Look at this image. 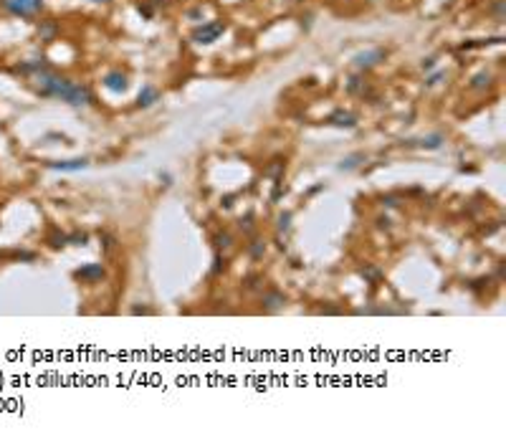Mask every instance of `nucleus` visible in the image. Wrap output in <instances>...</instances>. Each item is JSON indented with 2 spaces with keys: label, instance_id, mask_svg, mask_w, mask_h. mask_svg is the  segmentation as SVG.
Masks as SVG:
<instances>
[{
  "label": "nucleus",
  "instance_id": "nucleus-1",
  "mask_svg": "<svg viewBox=\"0 0 506 443\" xmlns=\"http://www.w3.org/2000/svg\"><path fill=\"white\" fill-rule=\"evenodd\" d=\"M33 81H35V89H38L43 96H56V99L71 104V107H86V104L94 101V94H91L89 86L71 84L68 79H63V76H58V74H53V71H48V69L35 71Z\"/></svg>",
  "mask_w": 506,
  "mask_h": 443
},
{
  "label": "nucleus",
  "instance_id": "nucleus-2",
  "mask_svg": "<svg viewBox=\"0 0 506 443\" xmlns=\"http://www.w3.org/2000/svg\"><path fill=\"white\" fill-rule=\"evenodd\" d=\"M3 8L18 18H30L43 8V0H0Z\"/></svg>",
  "mask_w": 506,
  "mask_h": 443
},
{
  "label": "nucleus",
  "instance_id": "nucleus-3",
  "mask_svg": "<svg viewBox=\"0 0 506 443\" xmlns=\"http://www.w3.org/2000/svg\"><path fill=\"white\" fill-rule=\"evenodd\" d=\"M226 30V23H221V20H213V23H205V25H200L195 33H193V41L195 43H213V41H218L221 38V33Z\"/></svg>",
  "mask_w": 506,
  "mask_h": 443
},
{
  "label": "nucleus",
  "instance_id": "nucleus-4",
  "mask_svg": "<svg viewBox=\"0 0 506 443\" xmlns=\"http://www.w3.org/2000/svg\"><path fill=\"white\" fill-rule=\"evenodd\" d=\"M382 58H385V51H382V48H372V51L357 53V56H354V66H357V69H372V66H377Z\"/></svg>",
  "mask_w": 506,
  "mask_h": 443
},
{
  "label": "nucleus",
  "instance_id": "nucleus-5",
  "mask_svg": "<svg viewBox=\"0 0 506 443\" xmlns=\"http://www.w3.org/2000/svg\"><path fill=\"white\" fill-rule=\"evenodd\" d=\"M89 165L86 157H74V160H61V162H51V170H63V173H74V170H84Z\"/></svg>",
  "mask_w": 506,
  "mask_h": 443
},
{
  "label": "nucleus",
  "instance_id": "nucleus-6",
  "mask_svg": "<svg viewBox=\"0 0 506 443\" xmlns=\"http://www.w3.org/2000/svg\"><path fill=\"white\" fill-rule=\"evenodd\" d=\"M104 86H106V89H112V91H124L129 84H127V76H124V74H119V71H112V74H106V76H104Z\"/></svg>",
  "mask_w": 506,
  "mask_h": 443
},
{
  "label": "nucleus",
  "instance_id": "nucleus-7",
  "mask_svg": "<svg viewBox=\"0 0 506 443\" xmlns=\"http://www.w3.org/2000/svg\"><path fill=\"white\" fill-rule=\"evenodd\" d=\"M101 276H104L101 263H89V266H84V268L76 271V279H81V281H96V279H101Z\"/></svg>",
  "mask_w": 506,
  "mask_h": 443
},
{
  "label": "nucleus",
  "instance_id": "nucleus-8",
  "mask_svg": "<svg viewBox=\"0 0 506 443\" xmlns=\"http://www.w3.org/2000/svg\"><path fill=\"white\" fill-rule=\"evenodd\" d=\"M155 101H160V91L155 89V86H142V91H139V99H137V104L139 107H152Z\"/></svg>",
  "mask_w": 506,
  "mask_h": 443
},
{
  "label": "nucleus",
  "instance_id": "nucleus-9",
  "mask_svg": "<svg viewBox=\"0 0 506 443\" xmlns=\"http://www.w3.org/2000/svg\"><path fill=\"white\" fill-rule=\"evenodd\" d=\"M329 122H332L334 127H354V124H357V117L349 114V112H334V114L329 117Z\"/></svg>",
  "mask_w": 506,
  "mask_h": 443
},
{
  "label": "nucleus",
  "instance_id": "nucleus-10",
  "mask_svg": "<svg viewBox=\"0 0 506 443\" xmlns=\"http://www.w3.org/2000/svg\"><path fill=\"white\" fill-rule=\"evenodd\" d=\"M441 145H443V134H428L420 140V147H425V150H438Z\"/></svg>",
  "mask_w": 506,
  "mask_h": 443
},
{
  "label": "nucleus",
  "instance_id": "nucleus-11",
  "mask_svg": "<svg viewBox=\"0 0 506 443\" xmlns=\"http://www.w3.org/2000/svg\"><path fill=\"white\" fill-rule=\"evenodd\" d=\"M362 160H365L362 155H352V157H347V160L339 162V170H354V167H359Z\"/></svg>",
  "mask_w": 506,
  "mask_h": 443
},
{
  "label": "nucleus",
  "instance_id": "nucleus-12",
  "mask_svg": "<svg viewBox=\"0 0 506 443\" xmlns=\"http://www.w3.org/2000/svg\"><path fill=\"white\" fill-rule=\"evenodd\" d=\"M278 304H283V296H281V294H271V296H266V306H278Z\"/></svg>",
  "mask_w": 506,
  "mask_h": 443
},
{
  "label": "nucleus",
  "instance_id": "nucleus-13",
  "mask_svg": "<svg viewBox=\"0 0 506 443\" xmlns=\"http://www.w3.org/2000/svg\"><path fill=\"white\" fill-rule=\"evenodd\" d=\"M484 84H489V74H479V76L474 79V86H476V89L484 86Z\"/></svg>",
  "mask_w": 506,
  "mask_h": 443
},
{
  "label": "nucleus",
  "instance_id": "nucleus-14",
  "mask_svg": "<svg viewBox=\"0 0 506 443\" xmlns=\"http://www.w3.org/2000/svg\"><path fill=\"white\" fill-rule=\"evenodd\" d=\"M231 243V235H218V246H228Z\"/></svg>",
  "mask_w": 506,
  "mask_h": 443
},
{
  "label": "nucleus",
  "instance_id": "nucleus-15",
  "mask_svg": "<svg viewBox=\"0 0 506 443\" xmlns=\"http://www.w3.org/2000/svg\"><path fill=\"white\" fill-rule=\"evenodd\" d=\"M433 66H436L433 58H425V61H423V69H433Z\"/></svg>",
  "mask_w": 506,
  "mask_h": 443
},
{
  "label": "nucleus",
  "instance_id": "nucleus-16",
  "mask_svg": "<svg viewBox=\"0 0 506 443\" xmlns=\"http://www.w3.org/2000/svg\"><path fill=\"white\" fill-rule=\"evenodd\" d=\"M441 79H443V74H436V76H430V79H428V84H438Z\"/></svg>",
  "mask_w": 506,
  "mask_h": 443
},
{
  "label": "nucleus",
  "instance_id": "nucleus-17",
  "mask_svg": "<svg viewBox=\"0 0 506 443\" xmlns=\"http://www.w3.org/2000/svg\"><path fill=\"white\" fill-rule=\"evenodd\" d=\"M94 3H106V0H94Z\"/></svg>",
  "mask_w": 506,
  "mask_h": 443
}]
</instances>
